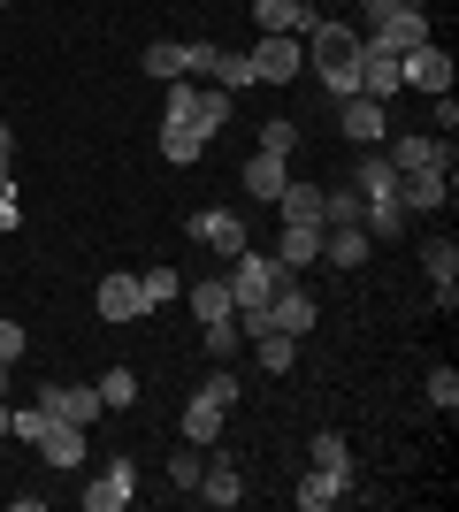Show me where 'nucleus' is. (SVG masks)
<instances>
[{
	"label": "nucleus",
	"mask_w": 459,
	"mask_h": 512,
	"mask_svg": "<svg viewBox=\"0 0 459 512\" xmlns=\"http://www.w3.org/2000/svg\"><path fill=\"white\" fill-rule=\"evenodd\" d=\"M398 77L437 100V92H452V54H444L437 39H421V46H406V54H398Z\"/></svg>",
	"instance_id": "obj_8"
},
{
	"label": "nucleus",
	"mask_w": 459,
	"mask_h": 512,
	"mask_svg": "<svg viewBox=\"0 0 459 512\" xmlns=\"http://www.w3.org/2000/svg\"><path fill=\"white\" fill-rule=\"evenodd\" d=\"M8 375H16V367H8V360H0V398H8Z\"/></svg>",
	"instance_id": "obj_41"
},
{
	"label": "nucleus",
	"mask_w": 459,
	"mask_h": 512,
	"mask_svg": "<svg viewBox=\"0 0 459 512\" xmlns=\"http://www.w3.org/2000/svg\"><path fill=\"white\" fill-rule=\"evenodd\" d=\"M314 467H329V474H352V444L337 436V428H314Z\"/></svg>",
	"instance_id": "obj_31"
},
{
	"label": "nucleus",
	"mask_w": 459,
	"mask_h": 512,
	"mask_svg": "<svg viewBox=\"0 0 459 512\" xmlns=\"http://www.w3.org/2000/svg\"><path fill=\"white\" fill-rule=\"evenodd\" d=\"M306 8H322V0H306Z\"/></svg>",
	"instance_id": "obj_43"
},
{
	"label": "nucleus",
	"mask_w": 459,
	"mask_h": 512,
	"mask_svg": "<svg viewBox=\"0 0 459 512\" xmlns=\"http://www.w3.org/2000/svg\"><path fill=\"white\" fill-rule=\"evenodd\" d=\"M329 222H360V192H352V184L322 192V230H329Z\"/></svg>",
	"instance_id": "obj_35"
},
{
	"label": "nucleus",
	"mask_w": 459,
	"mask_h": 512,
	"mask_svg": "<svg viewBox=\"0 0 459 512\" xmlns=\"http://www.w3.org/2000/svg\"><path fill=\"white\" fill-rule=\"evenodd\" d=\"M199 337H207V360H238V321H230V314H222V321H199Z\"/></svg>",
	"instance_id": "obj_32"
},
{
	"label": "nucleus",
	"mask_w": 459,
	"mask_h": 512,
	"mask_svg": "<svg viewBox=\"0 0 459 512\" xmlns=\"http://www.w3.org/2000/svg\"><path fill=\"white\" fill-rule=\"evenodd\" d=\"M238 184H245V192H253V199H276V192H284V184H291L284 153H261V146H253V161H245V176H238Z\"/></svg>",
	"instance_id": "obj_21"
},
{
	"label": "nucleus",
	"mask_w": 459,
	"mask_h": 512,
	"mask_svg": "<svg viewBox=\"0 0 459 512\" xmlns=\"http://www.w3.org/2000/svg\"><path fill=\"white\" fill-rule=\"evenodd\" d=\"M169 123H199L207 138H215V130L230 123V92L207 85V77H176L169 85Z\"/></svg>",
	"instance_id": "obj_3"
},
{
	"label": "nucleus",
	"mask_w": 459,
	"mask_h": 512,
	"mask_svg": "<svg viewBox=\"0 0 459 512\" xmlns=\"http://www.w3.org/2000/svg\"><path fill=\"white\" fill-rule=\"evenodd\" d=\"M421 276L437 283V291L459 283V245H452V237H429V245H421Z\"/></svg>",
	"instance_id": "obj_25"
},
{
	"label": "nucleus",
	"mask_w": 459,
	"mask_h": 512,
	"mask_svg": "<svg viewBox=\"0 0 459 512\" xmlns=\"http://www.w3.org/2000/svg\"><path fill=\"white\" fill-rule=\"evenodd\" d=\"M261 153H284L291 161V153H299V123H291V115H268L261 123Z\"/></svg>",
	"instance_id": "obj_34"
},
{
	"label": "nucleus",
	"mask_w": 459,
	"mask_h": 512,
	"mask_svg": "<svg viewBox=\"0 0 459 512\" xmlns=\"http://www.w3.org/2000/svg\"><path fill=\"white\" fill-rule=\"evenodd\" d=\"M360 92H368V100H391V92H406V77H398V54L383 39H368V31H360Z\"/></svg>",
	"instance_id": "obj_10"
},
{
	"label": "nucleus",
	"mask_w": 459,
	"mask_h": 512,
	"mask_svg": "<svg viewBox=\"0 0 459 512\" xmlns=\"http://www.w3.org/2000/svg\"><path fill=\"white\" fill-rule=\"evenodd\" d=\"M199 474H207V467H199V444H184L169 459V482H176V490H199Z\"/></svg>",
	"instance_id": "obj_37"
},
{
	"label": "nucleus",
	"mask_w": 459,
	"mask_h": 512,
	"mask_svg": "<svg viewBox=\"0 0 459 512\" xmlns=\"http://www.w3.org/2000/svg\"><path fill=\"white\" fill-rule=\"evenodd\" d=\"M131 497H138V459H108L85 490V512H123Z\"/></svg>",
	"instance_id": "obj_9"
},
{
	"label": "nucleus",
	"mask_w": 459,
	"mask_h": 512,
	"mask_svg": "<svg viewBox=\"0 0 459 512\" xmlns=\"http://www.w3.org/2000/svg\"><path fill=\"white\" fill-rule=\"evenodd\" d=\"M0 230H16V192H0Z\"/></svg>",
	"instance_id": "obj_40"
},
{
	"label": "nucleus",
	"mask_w": 459,
	"mask_h": 512,
	"mask_svg": "<svg viewBox=\"0 0 459 512\" xmlns=\"http://www.w3.org/2000/svg\"><path fill=\"white\" fill-rule=\"evenodd\" d=\"M8 413H16V406H8V398H0V436H8Z\"/></svg>",
	"instance_id": "obj_42"
},
{
	"label": "nucleus",
	"mask_w": 459,
	"mask_h": 512,
	"mask_svg": "<svg viewBox=\"0 0 459 512\" xmlns=\"http://www.w3.org/2000/svg\"><path fill=\"white\" fill-rule=\"evenodd\" d=\"M276 214H284V222H322V184H284V192H276Z\"/></svg>",
	"instance_id": "obj_27"
},
{
	"label": "nucleus",
	"mask_w": 459,
	"mask_h": 512,
	"mask_svg": "<svg viewBox=\"0 0 459 512\" xmlns=\"http://www.w3.org/2000/svg\"><path fill=\"white\" fill-rule=\"evenodd\" d=\"M337 130H345L352 146H383V138H391V100L345 92V100H337Z\"/></svg>",
	"instance_id": "obj_5"
},
{
	"label": "nucleus",
	"mask_w": 459,
	"mask_h": 512,
	"mask_svg": "<svg viewBox=\"0 0 459 512\" xmlns=\"http://www.w3.org/2000/svg\"><path fill=\"white\" fill-rule=\"evenodd\" d=\"M268 253L284 260L291 276H299V268H314V260H322V222H284V230H276V245H268Z\"/></svg>",
	"instance_id": "obj_13"
},
{
	"label": "nucleus",
	"mask_w": 459,
	"mask_h": 512,
	"mask_svg": "<svg viewBox=\"0 0 459 512\" xmlns=\"http://www.w3.org/2000/svg\"><path fill=\"white\" fill-rule=\"evenodd\" d=\"M0 360H8V367L23 360V321H0Z\"/></svg>",
	"instance_id": "obj_39"
},
{
	"label": "nucleus",
	"mask_w": 459,
	"mask_h": 512,
	"mask_svg": "<svg viewBox=\"0 0 459 512\" xmlns=\"http://www.w3.org/2000/svg\"><path fill=\"white\" fill-rule=\"evenodd\" d=\"M31 451H39V459H46L54 474H69L77 459H85V428H77V421H46V436H39Z\"/></svg>",
	"instance_id": "obj_16"
},
{
	"label": "nucleus",
	"mask_w": 459,
	"mask_h": 512,
	"mask_svg": "<svg viewBox=\"0 0 459 512\" xmlns=\"http://www.w3.org/2000/svg\"><path fill=\"white\" fill-rule=\"evenodd\" d=\"M429 406H437V413H459V375H452V367H429Z\"/></svg>",
	"instance_id": "obj_36"
},
{
	"label": "nucleus",
	"mask_w": 459,
	"mask_h": 512,
	"mask_svg": "<svg viewBox=\"0 0 459 512\" xmlns=\"http://www.w3.org/2000/svg\"><path fill=\"white\" fill-rule=\"evenodd\" d=\"M92 390H100V406H108V413H115V406H138V375H131V367H108Z\"/></svg>",
	"instance_id": "obj_30"
},
{
	"label": "nucleus",
	"mask_w": 459,
	"mask_h": 512,
	"mask_svg": "<svg viewBox=\"0 0 459 512\" xmlns=\"http://www.w3.org/2000/svg\"><path fill=\"white\" fill-rule=\"evenodd\" d=\"M253 352H261V375H291V360H299V337H284V329H261V337H253Z\"/></svg>",
	"instance_id": "obj_26"
},
{
	"label": "nucleus",
	"mask_w": 459,
	"mask_h": 512,
	"mask_svg": "<svg viewBox=\"0 0 459 512\" xmlns=\"http://www.w3.org/2000/svg\"><path fill=\"white\" fill-rule=\"evenodd\" d=\"M184 299H192V314H199V321H222V314H230V283L207 276V283H192Z\"/></svg>",
	"instance_id": "obj_29"
},
{
	"label": "nucleus",
	"mask_w": 459,
	"mask_h": 512,
	"mask_svg": "<svg viewBox=\"0 0 459 512\" xmlns=\"http://www.w3.org/2000/svg\"><path fill=\"white\" fill-rule=\"evenodd\" d=\"M92 306H100V321H138L146 314V291H138V276H100Z\"/></svg>",
	"instance_id": "obj_15"
},
{
	"label": "nucleus",
	"mask_w": 459,
	"mask_h": 512,
	"mask_svg": "<svg viewBox=\"0 0 459 512\" xmlns=\"http://www.w3.org/2000/svg\"><path fill=\"white\" fill-rule=\"evenodd\" d=\"M207 85L245 92V85H253V62H245V54H230V46H215V62H207Z\"/></svg>",
	"instance_id": "obj_28"
},
{
	"label": "nucleus",
	"mask_w": 459,
	"mask_h": 512,
	"mask_svg": "<svg viewBox=\"0 0 459 512\" xmlns=\"http://www.w3.org/2000/svg\"><path fill=\"white\" fill-rule=\"evenodd\" d=\"M368 39H383V46H391V54H406V46L437 39V31H429V16H421V8H398V16H383V23H375Z\"/></svg>",
	"instance_id": "obj_20"
},
{
	"label": "nucleus",
	"mask_w": 459,
	"mask_h": 512,
	"mask_svg": "<svg viewBox=\"0 0 459 512\" xmlns=\"http://www.w3.org/2000/svg\"><path fill=\"white\" fill-rule=\"evenodd\" d=\"M39 406L54 413V421H77V428H92L100 413H108L92 383H46V390H39Z\"/></svg>",
	"instance_id": "obj_11"
},
{
	"label": "nucleus",
	"mask_w": 459,
	"mask_h": 512,
	"mask_svg": "<svg viewBox=\"0 0 459 512\" xmlns=\"http://www.w3.org/2000/svg\"><path fill=\"white\" fill-rule=\"evenodd\" d=\"M368 253H375V237L360 230V222H329L322 230V260L329 268H368Z\"/></svg>",
	"instance_id": "obj_14"
},
{
	"label": "nucleus",
	"mask_w": 459,
	"mask_h": 512,
	"mask_svg": "<svg viewBox=\"0 0 459 512\" xmlns=\"http://www.w3.org/2000/svg\"><path fill=\"white\" fill-rule=\"evenodd\" d=\"M306 69H314V77H322V92L329 100H345V92H360V31H352V23H314V31H306Z\"/></svg>",
	"instance_id": "obj_1"
},
{
	"label": "nucleus",
	"mask_w": 459,
	"mask_h": 512,
	"mask_svg": "<svg viewBox=\"0 0 459 512\" xmlns=\"http://www.w3.org/2000/svg\"><path fill=\"white\" fill-rule=\"evenodd\" d=\"M398 199H406V214H429L452 199V169H421V176H398Z\"/></svg>",
	"instance_id": "obj_18"
},
{
	"label": "nucleus",
	"mask_w": 459,
	"mask_h": 512,
	"mask_svg": "<svg viewBox=\"0 0 459 512\" xmlns=\"http://www.w3.org/2000/svg\"><path fill=\"white\" fill-rule=\"evenodd\" d=\"M207 146H215V138H207L199 123H161V161H176V169H184V161H199Z\"/></svg>",
	"instance_id": "obj_22"
},
{
	"label": "nucleus",
	"mask_w": 459,
	"mask_h": 512,
	"mask_svg": "<svg viewBox=\"0 0 459 512\" xmlns=\"http://www.w3.org/2000/svg\"><path fill=\"white\" fill-rule=\"evenodd\" d=\"M184 230H192V245H207V253H222V260H238L245 245H253V237H245V214H230V207H199Z\"/></svg>",
	"instance_id": "obj_6"
},
{
	"label": "nucleus",
	"mask_w": 459,
	"mask_h": 512,
	"mask_svg": "<svg viewBox=\"0 0 459 512\" xmlns=\"http://www.w3.org/2000/svg\"><path fill=\"white\" fill-rule=\"evenodd\" d=\"M291 497H299V505H306V512H329V505H345V497H352V474H329V467H306V482H299V490H291Z\"/></svg>",
	"instance_id": "obj_19"
},
{
	"label": "nucleus",
	"mask_w": 459,
	"mask_h": 512,
	"mask_svg": "<svg viewBox=\"0 0 459 512\" xmlns=\"http://www.w3.org/2000/svg\"><path fill=\"white\" fill-rule=\"evenodd\" d=\"M383 161H391L398 176L452 169V138H429V130H398V138H383Z\"/></svg>",
	"instance_id": "obj_4"
},
{
	"label": "nucleus",
	"mask_w": 459,
	"mask_h": 512,
	"mask_svg": "<svg viewBox=\"0 0 459 512\" xmlns=\"http://www.w3.org/2000/svg\"><path fill=\"white\" fill-rule=\"evenodd\" d=\"M253 23L276 31V39H306L322 23V8H306V0H253Z\"/></svg>",
	"instance_id": "obj_12"
},
{
	"label": "nucleus",
	"mask_w": 459,
	"mask_h": 512,
	"mask_svg": "<svg viewBox=\"0 0 459 512\" xmlns=\"http://www.w3.org/2000/svg\"><path fill=\"white\" fill-rule=\"evenodd\" d=\"M199 497H207V505H215V512H230V505H238V497H245L238 467H230V459H215V467L199 474Z\"/></svg>",
	"instance_id": "obj_24"
},
{
	"label": "nucleus",
	"mask_w": 459,
	"mask_h": 512,
	"mask_svg": "<svg viewBox=\"0 0 459 512\" xmlns=\"http://www.w3.org/2000/svg\"><path fill=\"white\" fill-rule=\"evenodd\" d=\"M245 62H253V85H291V77H306V46H299V39H276V31H261V46H253Z\"/></svg>",
	"instance_id": "obj_7"
},
{
	"label": "nucleus",
	"mask_w": 459,
	"mask_h": 512,
	"mask_svg": "<svg viewBox=\"0 0 459 512\" xmlns=\"http://www.w3.org/2000/svg\"><path fill=\"white\" fill-rule=\"evenodd\" d=\"M138 291H146V314H153V306H169L176 291H184V276H176V268H146V276H138Z\"/></svg>",
	"instance_id": "obj_33"
},
{
	"label": "nucleus",
	"mask_w": 459,
	"mask_h": 512,
	"mask_svg": "<svg viewBox=\"0 0 459 512\" xmlns=\"http://www.w3.org/2000/svg\"><path fill=\"white\" fill-rule=\"evenodd\" d=\"M138 69H146V77H161V85L192 77V62H184V46H176V39H153L146 54H138Z\"/></svg>",
	"instance_id": "obj_23"
},
{
	"label": "nucleus",
	"mask_w": 459,
	"mask_h": 512,
	"mask_svg": "<svg viewBox=\"0 0 459 512\" xmlns=\"http://www.w3.org/2000/svg\"><path fill=\"white\" fill-rule=\"evenodd\" d=\"M314 321H322V306L306 299L299 283H284V291H276V306H268V329H284V337H306Z\"/></svg>",
	"instance_id": "obj_17"
},
{
	"label": "nucleus",
	"mask_w": 459,
	"mask_h": 512,
	"mask_svg": "<svg viewBox=\"0 0 459 512\" xmlns=\"http://www.w3.org/2000/svg\"><path fill=\"white\" fill-rule=\"evenodd\" d=\"M0 192H16V130L0 123Z\"/></svg>",
	"instance_id": "obj_38"
},
{
	"label": "nucleus",
	"mask_w": 459,
	"mask_h": 512,
	"mask_svg": "<svg viewBox=\"0 0 459 512\" xmlns=\"http://www.w3.org/2000/svg\"><path fill=\"white\" fill-rule=\"evenodd\" d=\"M238 398H245V383L215 360V375L192 390V406H184V421H176V428H184V444H199V451L222 444V421H230V406H238Z\"/></svg>",
	"instance_id": "obj_2"
}]
</instances>
